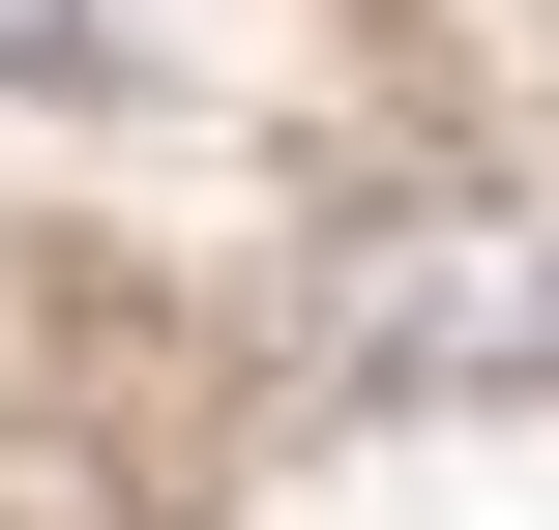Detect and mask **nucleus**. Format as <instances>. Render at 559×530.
<instances>
[{
	"label": "nucleus",
	"mask_w": 559,
	"mask_h": 530,
	"mask_svg": "<svg viewBox=\"0 0 559 530\" xmlns=\"http://www.w3.org/2000/svg\"><path fill=\"white\" fill-rule=\"evenodd\" d=\"M324 325H354V384H559V236L531 207H383L324 266Z\"/></svg>",
	"instance_id": "obj_1"
},
{
	"label": "nucleus",
	"mask_w": 559,
	"mask_h": 530,
	"mask_svg": "<svg viewBox=\"0 0 559 530\" xmlns=\"http://www.w3.org/2000/svg\"><path fill=\"white\" fill-rule=\"evenodd\" d=\"M59 59H88V0H0V89H59Z\"/></svg>",
	"instance_id": "obj_2"
}]
</instances>
